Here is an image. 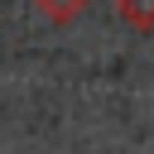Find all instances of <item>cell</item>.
Returning a JSON list of instances; mask_svg holds the SVG:
<instances>
[{
  "mask_svg": "<svg viewBox=\"0 0 154 154\" xmlns=\"http://www.w3.org/2000/svg\"><path fill=\"white\" fill-rule=\"evenodd\" d=\"M87 5H91V0H34V10H38L53 29H67V24H72Z\"/></svg>",
  "mask_w": 154,
  "mask_h": 154,
  "instance_id": "1",
  "label": "cell"
},
{
  "mask_svg": "<svg viewBox=\"0 0 154 154\" xmlns=\"http://www.w3.org/2000/svg\"><path fill=\"white\" fill-rule=\"evenodd\" d=\"M116 14L135 34H154V0H116Z\"/></svg>",
  "mask_w": 154,
  "mask_h": 154,
  "instance_id": "2",
  "label": "cell"
}]
</instances>
